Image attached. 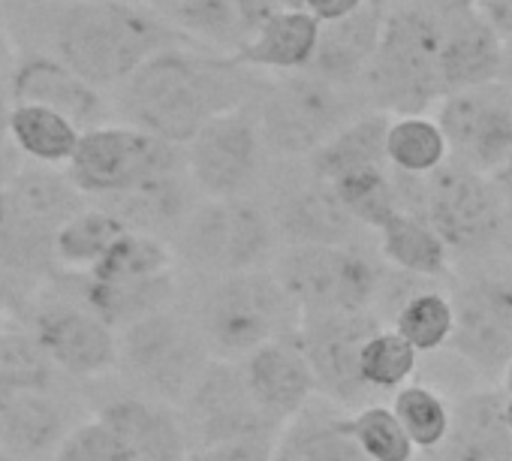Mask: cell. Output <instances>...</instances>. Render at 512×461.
Here are the masks:
<instances>
[{
	"label": "cell",
	"mask_w": 512,
	"mask_h": 461,
	"mask_svg": "<svg viewBox=\"0 0 512 461\" xmlns=\"http://www.w3.org/2000/svg\"><path fill=\"white\" fill-rule=\"evenodd\" d=\"M13 46L49 55L91 88L112 94L148 58L190 46L136 0H0Z\"/></svg>",
	"instance_id": "6da1fadb"
},
{
	"label": "cell",
	"mask_w": 512,
	"mask_h": 461,
	"mask_svg": "<svg viewBox=\"0 0 512 461\" xmlns=\"http://www.w3.org/2000/svg\"><path fill=\"white\" fill-rule=\"evenodd\" d=\"M266 79L235 55L169 46L121 82L109 100L121 124L184 148L211 118L253 103Z\"/></svg>",
	"instance_id": "7a4b0ae2"
},
{
	"label": "cell",
	"mask_w": 512,
	"mask_h": 461,
	"mask_svg": "<svg viewBox=\"0 0 512 461\" xmlns=\"http://www.w3.org/2000/svg\"><path fill=\"white\" fill-rule=\"evenodd\" d=\"M13 103H34L64 115L82 133L100 124H109L112 100L109 94L91 88L73 70L58 64L49 55H19L7 79Z\"/></svg>",
	"instance_id": "44dd1931"
},
{
	"label": "cell",
	"mask_w": 512,
	"mask_h": 461,
	"mask_svg": "<svg viewBox=\"0 0 512 461\" xmlns=\"http://www.w3.org/2000/svg\"><path fill=\"white\" fill-rule=\"evenodd\" d=\"M55 365L40 350L31 332H0V401L28 395V392H52Z\"/></svg>",
	"instance_id": "74e56055"
},
{
	"label": "cell",
	"mask_w": 512,
	"mask_h": 461,
	"mask_svg": "<svg viewBox=\"0 0 512 461\" xmlns=\"http://www.w3.org/2000/svg\"><path fill=\"white\" fill-rule=\"evenodd\" d=\"M500 413H503V425L509 428V434H512V395H503V401H500Z\"/></svg>",
	"instance_id": "f5cc1de1"
},
{
	"label": "cell",
	"mask_w": 512,
	"mask_h": 461,
	"mask_svg": "<svg viewBox=\"0 0 512 461\" xmlns=\"http://www.w3.org/2000/svg\"><path fill=\"white\" fill-rule=\"evenodd\" d=\"M386 127L389 115L368 109L356 115L347 127H341L323 148H317L302 163L314 178L326 184H335L338 178L362 169L386 166Z\"/></svg>",
	"instance_id": "4dcf8cb0"
},
{
	"label": "cell",
	"mask_w": 512,
	"mask_h": 461,
	"mask_svg": "<svg viewBox=\"0 0 512 461\" xmlns=\"http://www.w3.org/2000/svg\"><path fill=\"white\" fill-rule=\"evenodd\" d=\"M374 311H320L302 314L296 329V344L311 365L317 392L335 401L338 407H365L374 404L371 389L362 383L359 356L365 341L380 332Z\"/></svg>",
	"instance_id": "9a60e30c"
},
{
	"label": "cell",
	"mask_w": 512,
	"mask_h": 461,
	"mask_svg": "<svg viewBox=\"0 0 512 461\" xmlns=\"http://www.w3.org/2000/svg\"><path fill=\"white\" fill-rule=\"evenodd\" d=\"M362 112H368L362 91L338 88L311 73L269 76L253 100L263 148L278 163L308 160Z\"/></svg>",
	"instance_id": "5b68a950"
},
{
	"label": "cell",
	"mask_w": 512,
	"mask_h": 461,
	"mask_svg": "<svg viewBox=\"0 0 512 461\" xmlns=\"http://www.w3.org/2000/svg\"><path fill=\"white\" fill-rule=\"evenodd\" d=\"M187 449H208L232 440H275L278 428L256 410L238 362L211 359L178 413Z\"/></svg>",
	"instance_id": "2e32d148"
},
{
	"label": "cell",
	"mask_w": 512,
	"mask_h": 461,
	"mask_svg": "<svg viewBox=\"0 0 512 461\" xmlns=\"http://www.w3.org/2000/svg\"><path fill=\"white\" fill-rule=\"evenodd\" d=\"M232 10L238 16V25L247 34H253L269 16H275L278 10H284V0H232Z\"/></svg>",
	"instance_id": "ee69618b"
},
{
	"label": "cell",
	"mask_w": 512,
	"mask_h": 461,
	"mask_svg": "<svg viewBox=\"0 0 512 461\" xmlns=\"http://www.w3.org/2000/svg\"><path fill=\"white\" fill-rule=\"evenodd\" d=\"M284 7H290V10H302V0H284Z\"/></svg>",
	"instance_id": "6f0895ef"
},
{
	"label": "cell",
	"mask_w": 512,
	"mask_h": 461,
	"mask_svg": "<svg viewBox=\"0 0 512 461\" xmlns=\"http://www.w3.org/2000/svg\"><path fill=\"white\" fill-rule=\"evenodd\" d=\"M392 413L410 437L413 449L431 452L449 431L452 404L425 383H404L392 395Z\"/></svg>",
	"instance_id": "f35d334b"
},
{
	"label": "cell",
	"mask_w": 512,
	"mask_h": 461,
	"mask_svg": "<svg viewBox=\"0 0 512 461\" xmlns=\"http://www.w3.org/2000/svg\"><path fill=\"white\" fill-rule=\"evenodd\" d=\"M320 22L305 10H278L253 34L244 37L235 58L256 73H305L317 52Z\"/></svg>",
	"instance_id": "4316f807"
},
{
	"label": "cell",
	"mask_w": 512,
	"mask_h": 461,
	"mask_svg": "<svg viewBox=\"0 0 512 461\" xmlns=\"http://www.w3.org/2000/svg\"><path fill=\"white\" fill-rule=\"evenodd\" d=\"M247 395L275 428L293 419L317 392L308 359L302 356L296 338L269 341L260 350L247 353L238 362Z\"/></svg>",
	"instance_id": "ffe728a7"
},
{
	"label": "cell",
	"mask_w": 512,
	"mask_h": 461,
	"mask_svg": "<svg viewBox=\"0 0 512 461\" xmlns=\"http://www.w3.org/2000/svg\"><path fill=\"white\" fill-rule=\"evenodd\" d=\"M97 419L115 431L127 461H187L190 455L178 413L151 398L109 401Z\"/></svg>",
	"instance_id": "d4e9b609"
},
{
	"label": "cell",
	"mask_w": 512,
	"mask_h": 461,
	"mask_svg": "<svg viewBox=\"0 0 512 461\" xmlns=\"http://www.w3.org/2000/svg\"><path fill=\"white\" fill-rule=\"evenodd\" d=\"M368 109L389 118L428 115L440 100V0L386 10L380 46L359 85Z\"/></svg>",
	"instance_id": "3957f363"
},
{
	"label": "cell",
	"mask_w": 512,
	"mask_h": 461,
	"mask_svg": "<svg viewBox=\"0 0 512 461\" xmlns=\"http://www.w3.org/2000/svg\"><path fill=\"white\" fill-rule=\"evenodd\" d=\"M16 46H13V37H10V28H7V19H4V10H0V85H7L13 67H16Z\"/></svg>",
	"instance_id": "7dc6e473"
},
{
	"label": "cell",
	"mask_w": 512,
	"mask_h": 461,
	"mask_svg": "<svg viewBox=\"0 0 512 461\" xmlns=\"http://www.w3.org/2000/svg\"><path fill=\"white\" fill-rule=\"evenodd\" d=\"M7 302H10V281L0 275V314L7 311Z\"/></svg>",
	"instance_id": "db71d44e"
},
{
	"label": "cell",
	"mask_w": 512,
	"mask_h": 461,
	"mask_svg": "<svg viewBox=\"0 0 512 461\" xmlns=\"http://www.w3.org/2000/svg\"><path fill=\"white\" fill-rule=\"evenodd\" d=\"M67 431L64 407L49 392L0 401V446L16 461H52Z\"/></svg>",
	"instance_id": "83f0119b"
},
{
	"label": "cell",
	"mask_w": 512,
	"mask_h": 461,
	"mask_svg": "<svg viewBox=\"0 0 512 461\" xmlns=\"http://www.w3.org/2000/svg\"><path fill=\"white\" fill-rule=\"evenodd\" d=\"M85 308L94 311L115 332L172 308L175 299V254L166 242L124 233L112 248L85 272Z\"/></svg>",
	"instance_id": "8992f818"
},
{
	"label": "cell",
	"mask_w": 512,
	"mask_h": 461,
	"mask_svg": "<svg viewBox=\"0 0 512 461\" xmlns=\"http://www.w3.org/2000/svg\"><path fill=\"white\" fill-rule=\"evenodd\" d=\"M392 329L416 350V353H437L449 347L455 329L452 299L443 290H413L398 308Z\"/></svg>",
	"instance_id": "8d00e7d4"
},
{
	"label": "cell",
	"mask_w": 512,
	"mask_h": 461,
	"mask_svg": "<svg viewBox=\"0 0 512 461\" xmlns=\"http://www.w3.org/2000/svg\"><path fill=\"white\" fill-rule=\"evenodd\" d=\"M383 7H398V4H404V0H380Z\"/></svg>",
	"instance_id": "91938a15"
},
{
	"label": "cell",
	"mask_w": 512,
	"mask_h": 461,
	"mask_svg": "<svg viewBox=\"0 0 512 461\" xmlns=\"http://www.w3.org/2000/svg\"><path fill=\"white\" fill-rule=\"evenodd\" d=\"M500 251H503V257H506V260L512 263V233H509V236L503 239V245H500Z\"/></svg>",
	"instance_id": "9f6ffc18"
},
{
	"label": "cell",
	"mask_w": 512,
	"mask_h": 461,
	"mask_svg": "<svg viewBox=\"0 0 512 461\" xmlns=\"http://www.w3.org/2000/svg\"><path fill=\"white\" fill-rule=\"evenodd\" d=\"M365 4L368 0H302V10L308 16H314L320 25H329V22H338L350 13H356Z\"/></svg>",
	"instance_id": "f6af8a7d"
},
{
	"label": "cell",
	"mask_w": 512,
	"mask_h": 461,
	"mask_svg": "<svg viewBox=\"0 0 512 461\" xmlns=\"http://www.w3.org/2000/svg\"><path fill=\"white\" fill-rule=\"evenodd\" d=\"M7 190L31 220L52 229V233H58L67 220H73L88 208V199L70 181L67 169H55V166L22 163V169L16 172Z\"/></svg>",
	"instance_id": "d6a6232c"
},
{
	"label": "cell",
	"mask_w": 512,
	"mask_h": 461,
	"mask_svg": "<svg viewBox=\"0 0 512 461\" xmlns=\"http://www.w3.org/2000/svg\"><path fill=\"white\" fill-rule=\"evenodd\" d=\"M269 461H368L353 434L350 416L329 398H311L293 419H287L272 443Z\"/></svg>",
	"instance_id": "484cf974"
},
{
	"label": "cell",
	"mask_w": 512,
	"mask_h": 461,
	"mask_svg": "<svg viewBox=\"0 0 512 461\" xmlns=\"http://www.w3.org/2000/svg\"><path fill=\"white\" fill-rule=\"evenodd\" d=\"M10 109H13V97L10 88L0 85V142H7V124H10Z\"/></svg>",
	"instance_id": "f907efd6"
},
{
	"label": "cell",
	"mask_w": 512,
	"mask_h": 461,
	"mask_svg": "<svg viewBox=\"0 0 512 461\" xmlns=\"http://www.w3.org/2000/svg\"><path fill=\"white\" fill-rule=\"evenodd\" d=\"M491 181H494V187H497V193H500V199L506 205V214L512 220V157L491 175Z\"/></svg>",
	"instance_id": "681fc988"
},
{
	"label": "cell",
	"mask_w": 512,
	"mask_h": 461,
	"mask_svg": "<svg viewBox=\"0 0 512 461\" xmlns=\"http://www.w3.org/2000/svg\"><path fill=\"white\" fill-rule=\"evenodd\" d=\"M22 154L10 145V139L7 142H0V190H7L10 187V181L16 178V172L22 169Z\"/></svg>",
	"instance_id": "c3c4849f"
},
{
	"label": "cell",
	"mask_w": 512,
	"mask_h": 461,
	"mask_svg": "<svg viewBox=\"0 0 512 461\" xmlns=\"http://www.w3.org/2000/svg\"><path fill=\"white\" fill-rule=\"evenodd\" d=\"M503 395H512V359L506 362V368H503Z\"/></svg>",
	"instance_id": "11a10c76"
},
{
	"label": "cell",
	"mask_w": 512,
	"mask_h": 461,
	"mask_svg": "<svg viewBox=\"0 0 512 461\" xmlns=\"http://www.w3.org/2000/svg\"><path fill=\"white\" fill-rule=\"evenodd\" d=\"M503 395L491 389H473L458 395L449 416V431L428 461H512V434L500 413Z\"/></svg>",
	"instance_id": "cb8c5ba5"
},
{
	"label": "cell",
	"mask_w": 512,
	"mask_h": 461,
	"mask_svg": "<svg viewBox=\"0 0 512 461\" xmlns=\"http://www.w3.org/2000/svg\"><path fill=\"white\" fill-rule=\"evenodd\" d=\"M434 121L449 160L470 172L494 175L512 157V88L500 79L437 100Z\"/></svg>",
	"instance_id": "5bb4252c"
},
{
	"label": "cell",
	"mask_w": 512,
	"mask_h": 461,
	"mask_svg": "<svg viewBox=\"0 0 512 461\" xmlns=\"http://www.w3.org/2000/svg\"><path fill=\"white\" fill-rule=\"evenodd\" d=\"M479 13L488 19V25L497 31L503 43L512 40V0H482Z\"/></svg>",
	"instance_id": "bcb514c9"
},
{
	"label": "cell",
	"mask_w": 512,
	"mask_h": 461,
	"mask_svg": "<svg viewBox=\"0 0 512 461\" xmlns=\"http://www.w3.org/2000/svg\"><path fill=\"white\" fill-rule=\"evenodd\" d=\"M79 136H82V130L76 124H70L64 115H58L46 106L13 103V109H10L7 139L22 154V160L64 169L79 145Z\"/></svg>",
	"instance_id": "836d02e7"
},
{
	"label": "cell",
	"mask_w": 512,
	"mask_h": 461,
	"mask_svg": "<svg viewBox=\"0 0 512 461\" xmlns=\"http://www.w3.org/2000/svg\"><path fill=\"white\" fill-rule=\"evenodd\" d=\"M332 190L338 193V199L347 208V214L362 229H374V233L395 211H401L389 166H374V169H362V172L344 175V178H338L332 184Z\"/></svg>",
	"instance_id": "ab89813d"
},
{
	"label": "cell",
	"mask_w": 512,
	"mask_h": 461,
	"mask_svg": "<svg viewBox=\"0 0 512 461\" xmlns=\"http://www.w3.org/2000/svg\"><path fill=\"white\" fill-rule=\"evenodd\" d=\"M500 82L512 88V40L503 43V67H500Z\"/></svg>",
	"instance_id": "816d5d0a"
},
{
	"label": "cell",
	"mask_w": 512,
	"mask_h": 461,
	"mask_svg": "<svg viewBox=\"0 0 512 461\" xmlns=\"http://www.w3.org/2000/svg\"><path fill=\"white\" fill-rule=\"evenodd\" d=\"M350 434L368 461H413L416 449L386 404H365L350 413Z\"/></svg>",
	"instance_id": "b9f144b4"
},
{
	"label": "cell",
	"mask_w": 512,
	"mask_h": 461,
	"mask_svg": "<svg viewBox=\"0 0 512 461\" xmlns=\"http://www.w3.org/2000/svg\"><path fill=\"white\" fill-rule=\"evenodd\" d=\"M124 233L127 229L109 211H103L100 205H88L55 233V266L85 275Z\"/></svg>",
	"instance_id": "d590c367"
},
{
	"label": "cell",
	"mask_w": 512,
	"mask_h": 461,
	"mask_svg": "<svg viewBox=\"0 0 512 461\" xmlns=\"http://www.w3.org/2000/svg\"><path fill=\"white\" fill-rule=\"evenodd\" d=\"M266 163L253 103L211 118L184 145V169L202 199L250 196L266 178Z\"/></svg>",
	"instance_id": "4fadbf2b"
},
{
	"label": "cell",
	"mask_w": 512,
	"mask_h": 461,
	"mask_svg": "<svg viewBox=\"0 0 512 461\" xmlns=\"http://www.w3.org/2000/svg\"><path fill=\"white\" fill-rule=\"evenodd\" d=\"M422 217L452 257L467 260L497 251L512 233V220L491 175L470 172L452 160L425 175Z\"/></svg>",
	"instance_id": "30bf717a"
},
{
	"label": "cell",
	"mask_w": 512,
	"mask_h": 461,
	"mask_svg": "<svg viewBox=\"0 0 512 461\" xmlns=\"http://www.w3.org/2000/svg\"><path fill=\"white\" fill-rule=\"evenodd\" d=\"M488 254L470 257L473 266L455 275L449 293L455 311L449 350L461 356L476 377L494 380L512 359V263L506 257L494 263Z\"/></svg>",
	"instance_id": "9c48e42d"
},
{
	"label": "cell",
	"mask_w": 512,
	"mask_h": 461,
	"mask_svg": "<svg viewBox=\"0 0 512 461\" xmlns=\"http://www.w3.org/2000/svg\"><path fill=\"white\" fill-rule=\"evenodd\" d=\"M449 160L446 139L434 118L401 115L386 127V166L401 175L425 178Z\"/></svg>",
	"instance_id": "e575fe53"
},
{
	"label": "cell",
	"mask_w": 512,
	"mask_h": 461,
	"mask_svg": "<svg viewBox=\"0 0 512 461\" xmlns=\"http://www.w3.org/2000/svg\"><path fill=\"white\" fill-rule=\"evenodd\" d=\"M208 362V347L184 311L163 308L118 329V368L157 404L181 407Z\"/></svg>",
	"instance_id": "ba28073f"
},
{
	"label": "cell",
	"mask_w": 512,
	"mask_h": 461,
	"mask_svg": "<svg viewBox=\"0 0 512 461\" xmlns=\"http://www.w3.org/2000/svg\"><path fill=\"white\" fill-rule=\"evenodd\" d=\"M190 317L211 359L241 362L269 341L293 338L302 311L290 302L272 272L253 269L211 278Z\"/></svg>",
	"instance_id": "277c9868"
},
{
	"label": "cell",
	"mask_w": 512,
	"mask_h": 461,
	"mask_svg": "<svg viewBox=\"0 0 512 461\" xmlns=\"http://www.w3.org/2000/svg\"><path fill=\"white\" fill-rule=\"evenodd\" d=\"M0 461H16V458H13V455H10V452L4 449V446H0Z\"/></svg>",
	"instance_id": "680465c9"
},
{
	"label": "cell",
	"mask_w": 512,
	"mask_h": 461,
	"mask_svg": "<svg viewBox=\"0 0 512 461\" xmlns=\"http://www.w3.org/2000/svg\"><path fill=\"white\" fill-rule=\"evenodd\" d=\"M503 40L470 0H440V100L497 82Z\"/></svg>",
	"instance_id": "d6986e66"
},
{
	"label": "cell",
	"mask_w": 512,
	"mask_h": 461,
	"mask_svg": "<svg viewBox=\"0 0 512 461\" xmlns=\"http://www.w3.org/2000/svg\"><path fill=\"white\" fill-rule=\"evenodd\" d=\"M419 368V353L395 332V329H380L374 332L359 356V374L362 383L371 392H395Z\"/></svg>",
	"instance_id": "60d3db41"
},
{
	"label": "cell",
	"mask_w": 512,
	"mask_h": 461,
	"mask_svg": "<svg viewBox=\"0 0 512 461\" xmlns=\"http://www.w3.org/2000/svg\"><path fill=\"white\" fill-rule=\"evenodd\" d=\"M275 236L287 245H353L362 226L347 214L332 184L314 178L305 163L296 175H287L266 208Z\"/></svg>",
	"instance_id": "ac0fdd59"
},
{
	"label": "cell",
	"mask_w": 512,
	"mask_h": 461,
	"mask_svg": "<svg viewBox=\"0 0 512 461\" xmlns=\"http://www.w3.org/2000/svg\"><path fill=\"white\" fill-rule=\"evenodd\" d=\"M470 4H476V7H479V4H482V0H470Z\"/></svg>",
	"instance_id": "94428289"
},
{
	"label": "cell",
	"mask_w": 512,
	"mask_h": 461,
	"mask_svg": "<svg viewBox=\"0 0 512 461\" xmlns=\"http://www.w3.org/2000/svg\"><path fill=\"white\" fill-rule=\"evenodd\" d=\"M386 10L380 0H368L365 7H359L356 13L320 25V37H317V52L308 64L305 73L332 82L338 88H353L359 91L365 70L374 61V52L380 46V34H383V22H386Z\"/></svg>",
	"instance_id": "603a6c76"
},
{
	"label": "cell",
	"mask_w": 512,
	"mask_h": 461,
	"mask_svg": "<svg viewBox=\"0 0 512 461\" xmlns=\"http://www.w3.org/2000/svg\"><path fill=\"white\" fill-rule=\"evenodd\" d=\"M380 257L398 269L401 275L422 278V281H443L452 278V254L440 242V236L428 226L422 214L395 211L380 229Z\"/></svg>",
	"instance_id": "f1b7e54d"
},
{
	"label": "cell",
	"mask_w": 512,
	"mask_h": 461,
	"mask_svg": "<svg viewBox=\"0 0 512 461\" xmlns=\"http://www.w3.org/2000/svg\"><path fill=\"white\" fill-rule=\"evenodd\" d=\"M275 239L272 217L256 199H199L169 248L193 272L220 278L260 269Z\"/></svg>",
	"instance_id": "52a82bcc"
},
{
	"label": "cell",
	"mask_w": 512,
	"mask_h": 461,
	"mask_svg": "<svg viewBox=\"0 0 512 461\" xmlns=\"http://www.w3.org/2000/svg\"><path fill=\"white\" fill-rule=\"evenodd\" d=\"M272 275L302 314L371 311L383 287L380 266L353 245H287Z\"/></svg>",
	"instance_id": "8fae6325"
},
{
	"label": "cell",
	"mask_w": 512,
	"mask_h": 461,
	"mask_svg": "<svg viewBox=\"0 0 512 461\" xmlns=\"http://www.w3.org/2000/svg\"><path fill=\"white\" fill-rule=\"evenodd\" d=\"M136 4L151 10L163 25H169L196 49L235 55L244 43L232 0H136Z\"/></svg>",
	"instance_id": "f546056e"
},
{
	"label": "cell",
	"mask_w": 512,
	"mask_h": 461,
	"mask_svg": "<svg viewBox=\"0 0 512 461\" xmlns=\"http://www.w3.org/2000/svg\"><path fill=\"white\" fill-rule=\"evenodd\" d=\"M184 166V148L121 121L91 127L64 166L85 199H109L139 181Z\"/></svg>",
	"instance_id": "7c38bea8"
},
{
	"label": "cell",
	"mask_w": 512,
	"mask_h": 461,
	"mask_svg": "<svg viewBox=\"0 0 512 461\" xmlns=\"http://www.w3.org/2000/svg\"><path fill=\"white\" fill-rule=\"evenodd\" d=\"M55 269V233L31 220L10 190H0V275L37 278Z\"/></svg>",
	"instance_id": "1f68e13d"
},
{
	"label": "cell",
	"mask_w": 512,
	"mask_h": 461,
	"mask_svg": "<svg viewBox=\"0 0 512 461\" xmlns=\"http://www.w3.org/2000/svg\"><path fill=\"white\" fill-rule=\"evenodd\" d=\"M199 199L202 196L196 193L187 169L178 166V169L151 175L124 193L100 199L97 205L109 211L127 233L151 236L169 245L172 236L178 233V226L184 223V217L193 211Z\"/></svg>",
	"instance_id": "7402d4cb"
},
{
	"label": "cell",
	"mask_w": 512,
	"mask_h": 461,
	"mask_svg": "<svg viewBox=\"0 0 512 461\" xmlns=\"http://www.w3.org/2000/svg\"><path fill=\"white\" fill-rule=\"evenodd\" d=\"M52 461H127V455L115 431L94 416L64 434Z\"/></svg>",
	"instance_id": "7bdbcfd3"
},
{
	"label": "cell",
	"mask_w": 512,
	"mask_h": 461,
	"mask_svg": "<svg viewBox=\"0 0 512 461\" xmlns=\"http://www.w3.org/2000/svg\"><path fill=\"white\" fill-rule=\"evenodd\" d=\"M31 335L55 371L70 377L94 380L118 368V332L85 305L52 302L40 308Z\"/></svg>",
	"instance_id": "e0dca14e"
}]
</instances>
